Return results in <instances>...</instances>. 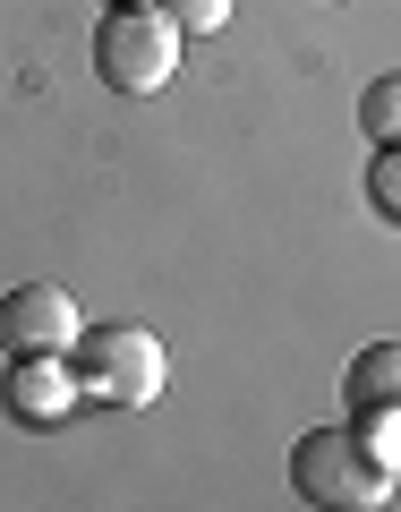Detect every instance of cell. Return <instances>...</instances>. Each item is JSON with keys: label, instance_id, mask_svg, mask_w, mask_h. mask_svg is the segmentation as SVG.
Masks as SVG:
<instances>
[{"label": "cell", "instance_id": "obj_4", "mask_svg": "<svg viewBox=\"0 0 401 512\" xmlns=\"http://www.w3.org/2000/svg\"><path fill=\"white\" fill-rule=\"evenodd\" d=\"M0 410L18 427H69V410H77L69 350H9V367H0Z\"/></svg>", "mask_w": 401, "mask_h": 512}, {"label": "cell", "instance_id": "obj_8", "mask_svg": "<svg viewBox=\"0 0 401 512\" xmlns=\"http://www.w3.org/2000/svg\"><path fill=\"white\" fill-rule=\"evenodd\" d=\"M350 436H359L367 453L384 461V470H401V402H376V410H350Z\"/></svg>", "mask_w": 401, "mask_h": 512}, {"label": "cell", "instance_id": "obj_2", "mask_svg": "<svg viewBox=\"0 0 401 512\" xmlns=\"http://www.w3.org/2000/svg\"><path fill=\"white\" fill-rule=\"evenodd\" d=\"M180 69V26L154 9V0H128L94 18V77L111 94H163Z\"/></svg>", "mask_w": 401, "mask_h": 512}, {"label": "cell", "instance_id": "obj_12", "mask_svg": "<svg viewBox=\"0 0 401 512\" xmlns=\"http://www.w3.org/2000/svg\"><path fill=\"white\" fill-rule=\"evenodd\" d=\"M325 9H342V0H325Z\"/></svg>", "mask_w": 401, "mask_h": 512}, {"label": "cell", "instance_id": "obj_10", "mask_svg": "<svg viewBox=\"0 0 401 512\" xmlns=\"http://www.w3.org/2000/svg\"><path fill=\"white\" fill-rule=\"evenodd\" d=\"M154 9H163L180 35H222V26H231V0H154Z\"/></svg>", "mask_w": 401, "mask_h": 512}, {"label": "cell", "instance_id": "obj_3", "mask_svg": "<svg viewBox=\"0 0 401 512\" xmlns=\"http://www.w3.org/2000/svg\"><path fill=\"white\" fill-rule=\"evenodd\" d=\"M291 495L376 512V504H393V470H384V461L367 453L350 427H308V436L291 444Z\"/></svg>", "mask_w": 401, "mask_h": 512}, {"label": "cell", "instance_id": "obj_6", "mask_svg": "<svg viewBox=\"0 0 401 512\" xmlns=\"http://www.w3.org/2000/svg\"><path fill=\"white\" fill-rule=\"evenodd\" d=\"M342 402L350 410H376V402H401V342H367L342 376Z\"/></svg>", "mask_w": 401, "mask_h": 512}, {"label": "cell", "instance_id": "obj_9", "mask_svg": "<svg viewBox=\"0 0 401 512\" xmlns=\"http://www.w3.org/2000/svg\"><path fill=\"white\" fill-rule=\"evenodd\" d=\"M367 205H376L384 222H401V146H376V163H367Z\"/></svg>", "mask_w": 401, "mask_h": 512}, {"label": "cell", "instance_id": "obj_7", "mask_svg": "<svg viewBox=\"0 0 401 512\" xmlns=\"http://www.w3.org/2000/svg\"><path fill=\"white\" fill-rule=\"evenodd\" d=\"M359 137L367 146H401V69L359 94Z\"/></svg>", "mask_w": 401, "mask_h": 512}, {"label": "cell", "instance_id": "obj_11", "mask_svg": "<svg viewBox=\"0 0 401 512\" xmlns=\"http://www.w3.org/2000/svg\"><path fill=\"white\" fill-rule=\"evenodd\" d=\"M103 9H128V0H103Z\"/></svg>", "mask_w": 401, "mask_h": 512}, {"label": "cell", "instance_id": "obj_1", "mask_svg": "<svg viewBox=\"0 0 401 512\" xmlns=\"http://www.w3.org/2000/svg\"><path fill=\"white\" fill-rule=\"evenodd\" d=\"M69 376H77V402H103V410H146L163 393L171 359L146 325H86L69 342Z\"/></svg>", "mask_w": 401, "mask_h": 512}, {"label": "cell", "instance_id": "obj_5", "mask_svg": "<svg viewBox=\"0 0 401 512\" xmlns=\"http://www.w3.org/2000/svg\"><path fill=\"white\" fill-rule=\"evenodd\" d=\"M77 299L60 282H18L0 299V350H69L77 342Z\"/></svg>", "mask_w": 401, "mask_h": 512}]
</instances>
